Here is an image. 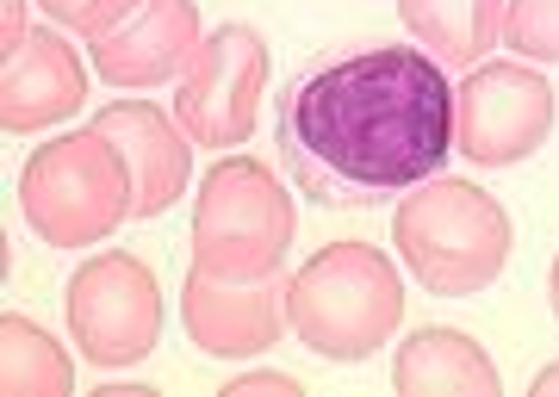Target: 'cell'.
<instances>
[{"mask_svg": "<svg viewBox=\"0 0 559 397\" xmlns=\"http://www.w3.org/2000/svg\"><path fill=\"white\" fill-rule=\"evenodd\" d=\"M280 156L336 212L411 193L454 156V81L423 44H373L323 62L280 99Z\"/></svg>", "mask_w": 559, "mask_h": 397, "instance_id": "cell-1", "label": "cell"}, {"mask_svg": "<svg viewBox=\"0 0 559 397\" xmlns=\"http://www.w3.org/2000/svg\"><path fill=\"white\" fill-rule=\"evenodd\" d=\"M392 249L411 267L423 292L436 298H473L498 286L516 249V224L498 198L454 175H429L399 198L392 212Z\"/></svg>", "mask_w": 559, "mask_h": 397, "instance_id": "cell-2", "label": "cell"}, {"mask_svg": "<svg viewBox=\"0 0 559 397\" xmlns=\"http://www.w3.org/2000/svg\"><path fill=\"white\" fill-rule=\"evenodd\" d=\"M286 323L318 360H373L404 323V274L373 242H330L286 279Z\"/></svg>", "mask_w": 559, "mask_h": 397, "instance_id": "cell-3", "label": "cell"}, {"mask_svg": "<svg viewBox=\"0 0 559 397\" xmlns=\"http://www.w3.org/2000/svg\"><path fill=\"white\" fill-rule=\"evenodd\" d=\"M20 212L32 224V237L50 249H94L119 230L124 218H138V180L131 161L119 156V143L106 131H62V137L38 143L20 168Z\"/></svg>", "mask_w": 559, "mask_h": 397, "instance_id": "cell-4", "label": "cell"}, {"mask_svg": "<svg viewBox=\"0 0 559 397\" xmlns=\"http://www.w3.org/2000/svg\"><path fill=\"white\" fill-rule=\"evenodd\" d=\"M293 193L255 156H224L200 180L193 198V267H212L224 279H267L293 255Z\"/></svg>", "mask_w": 559, "mask_h": 397, "instance_id": "cell-5", "label": "cell"}, {"mask_svg": "<svg viewBox=\"0 0 559 397\" xmlns=\"http://www.w3.org/2000/svg\"><path fill=\"white\" fill-rule=\"evenodd\" d=\"M69 341L81 348L87 366L100 373H124L162 348V279L150 274V261L131 249H100L69 274Z\"/></svg>", "mask_w": 559, "mask_h": 397, "instance_id": "cell-6", "label": "cell"}, {"mask_svg": "<svg viewBox=\"0 0 559 397\" xmlns=\"http://www.w3.org/2000/svg\"><path fill=\"white\" fill-rule=\"evenodd\" d=\"M559 99L535 62H479L454 87V149L473 168H516L554 137Z\"/></svg>", "mask_w": 559, "mask_h": 397, "instance_id": "cell-7", "label": "cell"}, {"mask_svg": "<svg viewBox=\"0 0 559 397\" xmlns=\"http://www.w3.org/2000/svg\"><path fill=\"white\" fill-rule=\"evenodd\" d=\"M261 87H267V44L255 25H212L175 87V119L200 149H237L255 131Z\"/></svg>", "mask_w": 559, "mask_h": 397, "instance_id": "cell-8", "label": "cell"}, {"mask_svg": "<svg viewBox=\"0 0 559 397\" xmlns=\"http://www.w3.org/2000/svg\"><path fill=\"white\" fill-rule=\"evenodd\" d=\"M180 329L212 360L267 354L293 323H286V279H224L212 267H193L180 279Z\"/></svg>", "mask_w": 559, "mask_h": 397, "instance_id": "cell-9", "label": "cell"}, {"mask_svg": "<svg viewBox=\"0 0 559 397\" xmlns=\"http://www.w3.org/2000/svg\"><path fill=\"white\" fill-rule=\"evenodd\" d=\"M205 25L193 0H131L119 20L87 38V62L106 87H162L180 81Z\"/></svg>", "mask_w": 559, "mask_h": 397, "instance_id": "cell-10", "label": "cell"}, {"mask_svg": "<svg viewBox=\"0 0 559 397\" xmlns=\"http://www.w3.org/2000/svg\"><path fill=\"white\" fill-rule=\"evenodd\" d=\"M87 106V62L81 50L57 32H32V38L7 57L0 75V131L7 137H38L50 124L75 119Z\"/></svg>", "mask_w": 559, "mask_h": 397, "instance_id": "cell-11", "label": "cell"}, {"mask_svg": "<svg viewBox=\"0 0 559 397\" xmlns=\"http://www.w3.org/2000/svg\"><path fill=\"white\" fill-rule=\"evenodd\" d=\"M94 131L119 143V156L131 161L138 180V218H162L187 180H193V137L180 131V119H168L156 99H106L94 112Z\"/></svg>", "mask_w": 559, "mask_h": 397, "instance_id": "cell-12", "label": "cell"}, {"mask_svg": "<svg viewBox=\"0 0 559 397\" xmlns=\"http://www.w3.org/2000/svg\"><path fill=\"white\" fill-rule=\"evenodd\" d=\"M392 385L404 397H498L503 378L466 329H411L392 354Z\"/></svg>", "mask_w": 559, "mask_h": 397, "instance_id": "cell-13", "label": "cell"}, {"mask_svg": "<svg viewBox=\"0 0 559 397\" xmlns=\"http://www.w3.org/2000/svg\"><path fill=\"white\" fill-rule=\"evenodd\" d=\"M503 7L510 0H399V20L411 44L436 50V57L485 62V50L503 44Z\"/></svg>", "mask_w": 559, "mask_h": 397, "instance_id": "cell-14", "label": "cell"}, {"mask_svg": "<svg viewBox=\"0 0 559 397\" xmlns=\"http://www.w3.org/2000/svg\"><path fill=\"white\" fill-rule=\"evenodd\" d=\"M0 392L7 397H69L75 360L57 336H44L32 317H0Z\"/></svg>", "mask_w": 559, "mask_h": 397, "instance_id": "cell-15", "label": "cell"}, {"mask_svg": "<svg viewBox=\"0 0 559 397\" xmlns=\"http://www.w3.org/2000/svg\"><path fill=\"white\" fill-rule=\"evenodd\" d=\"M503 44L522 62H559V0H510L503 7Z\"/></svg>", "mask_w": 559, "mask_h": 397, "instance_id": "cell-16", "label": "cell"}, {"mask_svg": "<svg viewBox=\"0 0 559 397\" xmlns=\"http://www.w3.org/2000/svg\"><path fill=\"white\" fill-rule=\"evenodd\" d=\"M38 7L62 25V32H75V38H94V32H106V25L119 20L131 0H38Z\"/></svg>", "mask_w": 559, "mask_h": 397, "instance_id": "cell-17", "label": "cell"}, {"mask_svg": "<svg viewBox=\"0 0 559 397\" xmlns=\"http://www.w3.org/2000/svg\"><path fill=\"white\" fill-rule=\"evenodd\" d=\"M249 392H299V378L293 373H242V378H230V397H249Z\"/></svg>", "mask_w": 559, "mask_h": 397, "instance_id": "cell-18", "label": "cell"}, {"mask_svg": "<svg viewBox=\"0 0 559 397\" xmlns=\"http://www.w3.org/2000/svg\"><path fill=\"white\" fill-rule=\"evenodd\" d=\"M25 7H32V0H7V13H0V20H7V57H13L25 38H32V25H25Z\"/></svg>", "mask_w": 559, "mask_h": 397, "instance_id": "cell-19", "label": "cell"}, {"mask_svg": "<svg viewBox=\"0 0 559 397\" xmlns=\"http://www.w3.org/2000/svg\"><path fill=\"white\" fill-rule=\"evenodd\" d=\"M528 392H535V397H559V360H554V366H540Z\"/></svg>", "mask_w": 559, "mask_h": 397, "instance_id": "cell-20", "label": "cell"}, {"mask_svg": "<svg viewBox=\"0 0 559 397\" xmlns=\"http://www.w3.org/2000/svg\"><path fill=\"white\" fill-rule=\"evenodd\" d=\"M547 292H554V317H559V255H554V279H547Z\"/></svg>", "mask_w": 559, "mask_h": 397, "instance_id": "cell-21", "label": "cell"}]
</instances>
